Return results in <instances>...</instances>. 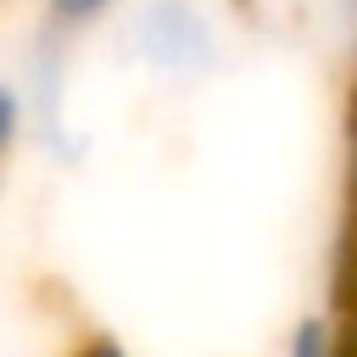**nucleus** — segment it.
I'll list each match as a JSON object with an SVG mask.
<instances>
[{
    "label": "nucleus",
    "mask_w": 357,
    "mask_h": 357,
    "mask_svg": "<svg viewBox=\"0 0 357 357\" xmlns=\"http://www.w3.org/2000/svg\"><path fill=\"white\" fill-rule=\"evenodd\" d=\"M335 357H357V290H351V312H346V340Z\"/></svg>",
    "instance_id": "39448f33"
},
{
    "label": "nucleus",
    "mask_w": 357,
    "mask_h": 357,
    "mask_svg": "<svg viewBox=\"0 0 357 357\" xmlns=\"http://www.w3.org/2000/svg\"><path fill=\"white\" fill-rule=\"evenodd\" d=\"M351 195H357V117H351Z\"/></svg>",
    "instance_id": "0eeeda50"
},
{
    "label": "nucleus",
    "mask_w": 357,
    "mask_h": 357,
    "mask_svg": "<svg viewBox=\"0 0 357 357\" xmlns=\"http://www.w3.org/2000/svg\"><path fill=\"white\" fill-rule=\"evenodd\" d=\"M284 357H329V335H324V324H301L296 335H290V351Z\"/></svg>",
    "instance_id": "20e7f679"
},
{
    "label": "nucleus",
    "mask_w": 357,
    "mask_h": 357,
    "mask_svg": "<svg viewBox=\"0 0 357 357\" xmlns=\"http://www.w3.org/2000/svg\"><path fill=\"white\" fill-rule=\"evenodd\" d=\"M33 134V112H28V95L17 78H0V178L11 173L22 139Z\"/></svg>",
    "instance_id": "f03ea898"
},
{
    "label": "nucleus",
    "mask_w": 357,
    "mask_h": 357,
    "mask_svg": "<svg viewBox=\"0 0 357 357\" xmlns=\"http://www.w3.org/2000/svg\"><path fill=\"white\" fill-rule=\"evenodd\" d=\"M123 0H39V17L50 33H78V28H95L100 17H112Z\"/></svg>",
    "instance_id": "7ed1b4c3"
},
{
    "label": "nucleus",
    "mask_w": 357,
    "mask_h": 357,
    "mask_svg": "<svg viewBox=\"0 0 357 357\" xmlns=\"http://www.w3.org/2000/svg\"><path fill=\"white\" fill-rule=\"evenodd\" d=\"M78 357H117V346H112V340H89Z\"/></svg>",
    "instance_id": "423d86ee"
},
{
    "label": "nucleus",
    "mask_w": 357,
    "mask_h": 357,
    "mask_svg": "<svg viewBox=\"0 0 357 357\" xmlns=\"http://www.w3.org/2000/svg\"><path fill=\"white\" fill-rule=\"evenodd\" d=\"M128 50L162 78H195L212 67V22L195 0H145L128 22Z\"/></svg>",
    "instance_id": "f257e3e1"
}]
</instances>
